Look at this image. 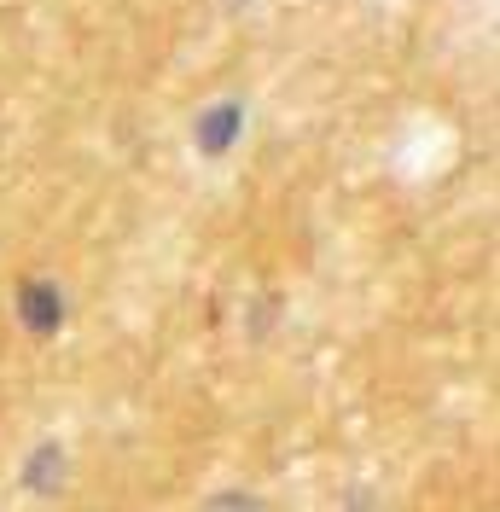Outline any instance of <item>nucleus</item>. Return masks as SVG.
<instances>
[{"instance_id": "2", "label": "nucleus", "mask_w": 500, "mask_h": 512, "mask_svg": "<svg viewBox=\"0 0 500 512\" xmlns=\"http://www.w3.org/2000/svg\"><path fill=\"white\" fill-rule=\"evenodd\" d=\"M245 123H250V99L216 94L210 105H198V117H192V152L204 163H227L245 146Z\"/></svg>"}, {"instance_id": "1", "label": "nucleus", "mask_w": 500, "mask_h": 512, "mask_svg": "<svg viewBox=\"0 0 500 512\" xmlns=\"http://www.w3.org/2000/svg\"><path fill=\"white\" fill-rule=\"evenodd\" d=\"M12 326L30 344H53L70 326V286H64L59 274H24L12 286Z\"/></svg>"}, {"instance_id": "3", "label": "nucleus", "mask_w": 500, "mask_h": 512, "mask_svg": "<svg viewBox=\"0 0 500 512\" xmlns=\"http://www.w3.org/2000/svg\"><path fill=\"white\" fill-rule=\"evenodd\" d=\"M64 466H70L64 443H59V437H47V443H35V454L24 460V483H35V489H53V483L64 478Z\"/></svg>"}]
</instances>
